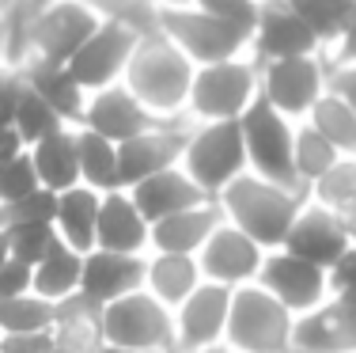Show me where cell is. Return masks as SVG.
Listing matches in <instances>:
<instances>
[{
  "mask_svg": "<svg viewBox=\"0 0 356 353\" xmlns=\"http://www.w3.org/2000/svg\"><path fill=\"white\" fill-rule=\"evenodd\" d=\"M0 353H54V334L38 331V334H4Z\"/></svg>",
  "mask_w": 356,
  "mask_h": 353,
  "instance_id": "obj_45",
  "label": "cell"
},
{
  "mask_svg": "<svg viewBox=\"0 0 356 353\" xmlns=\"http://www.w3.org/2000/svg\"><path fill=\"white\" fill-rule=\"evenodd\" d=\"M258 95H261V69L250 54L197 65L186 114L193 122H227V118H243V111Z\"/></svg>",
  "mask_w": 356,
  "mask_h": 353,
  "instance_id": "obj_3",
  "label": "cell"
},
{
  "mask_svg": "<svg viewBox=\"0 0 356 353\" xmlns=\"http://www.w3.org/2000/svg\"><path fill=\"white\" fill-rule=\"evenodd\" d=\"M216 201L224 209V221L239 224L266 251H277V247H284V235L292 228L296 213L303 209L307 194L281 187V182H269L254 171H243L239 179H232L220 190Z\"/></svg>",
  "mask_w": 356,
  "mask_h": 353,
  "instance_id": "obj_2",
  "label": "cell"
},
{
  "mask_svg": "<svg viewBox=\"0 0 356 353\" xmlns=\"http://www.w3.org/2000/svg\"><path fill=\"white\" fill-rule=\"evenodd\" d=\"M341 156L326 137L315 130L311 122H296V145H292V164H296V179L307 190L322 171H330V164Z\"/></svg>",
  "mask_w": 356,
  "mask_h": 353,
  "instance_id": "obj_34",
  "label": "cell"
},
{
  "mask_svg": "<svg viewBox=\"0 0 356 353\" xmlns=\"http://www.w3.org/2000/svg\"><path fill=\"white\" fill-rule=\"evenodd\" d=\"M140 35L144 31L137 23L103 15V23L88 35V42L69 57V72L80 80V88L88 91V95L99 88H110V84H118L125 77V65H129Z\"/></svg>",
  "mask_w": 356,
  "mask_h": 353,
  "instance_id": "obj_10",
  "label": "cell"
},
{
  "mask_svg": "<svg viewBox=\"0 0 356 353\" xmlns=\"http://www.w3.org/2000/svg\"><path fill=\"white\" fill-rule=\"evenodd\" d=\"M175 122H193V118H186V114L182 118H167V114L148 111V107H144L122 80L110 84V88L91 91L88 107H83V118H80V125L103 133V137H110L114 145L137 137V133L159 130V125H175Z\"/></svg>",
  "mask_w": 356,
  "mask_h": 353,
  "instance_id": "obj_13",
  "label": "cell"
},
{
  "mask_svg": "<svg viewBox=\"0 0 356 353\" xmlns=\"http://www.w3.org/2000/svg\"><path fill=\"white\" fill-rule=\"evenodd\" d=\"M76 148H80V182L99 194L122 190V164H118V145L103 133L76 125Z\"/></svg>",
  "mask_w": 356,
  "mask_h": 353,
  "instance_id": "obj_29",
  "label": "cell"
},
{
  "mask_svg": "<svg viewBox=\"0 0 356 353\" xmlns=\"http://www.w3.org/2000/svg\"><path fill=\"white\" fill-rule=\"evenodd\" d=\"M31 281H35V266L19 262V258H8V262L0 266V300L31 292Z\"/></svg>",
  "mask_w": 356,
  "mask_h": 353,
  "instance_id": "obj_43",
  "label": "cell"
},
{
  "mask_svg": "<svg viewBox=\"0 0 356 353\" xmlns=\"http://www.w3.org/2000/svg\"><path fill=\"white\" fill-rule=\"evenodd\" d=\"M8 4H12V0H0V15H4V12H8Z\"/></svg>",
  "mask_w": 356,
  "mask_h": 353,
  "instance_id": "obj_53",
  "label": "cell"
},
{
  "mask_svg": "<svg viewBox=\"0 0 356 353\" xmlns=\"http://www.w3.org/2000/svg\"><path fill=\"white\" fill-rule=\"evenodd\" d=\"M190 4H197L201 12L209 15H220V19L235 23V27H254V19H258V4L261 0H190Z\"/></svg>",
  "mask_w": 356,
  "mask_h": 353,
  "instance_id": "obj_40",
  "label": "cell"
},
{
  "mask_svg": "<svg viewBox=\"0 0 356 353\" xmlns=\"http://www.w3.org/2000/svg\"><path fill=\"white\" fill-rule=\"evenodd\" d=\"M239 125H243V145H247V171L261 175L269 182H281V187L303 190L300 179H296V164H292V145H296L292 118H284L266 95H258L243 111Z\"/></svg>",
  "mask_w": 356,
  "mask_h": 353,
  "instance_id": "obj_6",
  "label": "cell"
},
{
  "mask_svg": "<svg viewBox=\"0 0 356 353\" xmlns=\"http://www.w3.org/2000/svg\"><path fill=\"white\" fill-rule=\"evenodd\" d=\"M288 353H300V350H288Z\"/></svg>",
  "mask_w": 356,
  "mask_h": 353,
  "instance_id": "obj_55",
  "label": "cell"
},
{
  "mask_svg": "<svg viewBox=\"0 0 356 353\" xmlns=\"http://www.w3.org/2000/svg\"><path fill=\"white\" fill-rule=\"evenodd\" d=\"M193 122H175V125H159V130L137 133V137L118 145V164H122V187L148 179V175L163 171V167L182 164V148L190 137Z\"/></svg>",
  "mask_w": 356,
  "mask_h": 353,
  "instance_id": "obj_19",
  "label": "cell"
},
{
  "mask_svg": "<svg viewBox=\"0 0 356 353\" xmlns=\"http://www.w3.org/2000/svg\"><path fill=\"white\" fill-rule=\"evenodd\" d=\"M292 350L356 353V297H326L318 308L296 315Z\"/></svg>",
  "mask_w": 356,
  "mask_h": 353,
  "instance_id": "obj_18",
  "label": "cell"
},
{
  "mask_svg": "<svg viewBox=\"0 0 356 353\" xmlns=\"http://www.w3.org/2000/svg\"><path fill=\"white\" fill-rule=\"evenodd\" d=\"M57 240H61V235H57L54 221H31V224H15V228H8L12 258H19V262H27V266L42 262Z\"/></svg>",
  "mask_w": 356,
  "mask_h": 353,
  "instance_id": "obj_37",
  "label": "cell"
},
{
  "mask_svg": "<svg viewBox=\"0 0 356 353\" xmlns=\"http://www.w3.org/2000/svg\"><path fill=\"white\" fill-rule=\"evenodd\" d=\"M95 247L122 251V255H148L152 251V224L125 187L106 190L103 201H99Z\"/></svg>",
  "mask_w": 356,
  "mask_h": 353,
  "instance_id": "obj_21",
  "label": "cell"
},
{
  "mask_svg": "<svg viewBox=\"0 0 356 353\" xmlns=\"http://www.w3.org/2000/svg\"><path fill=\"white\" fill-rule=\"evenodd\" d=\"M23 88H27V80H23V69H19V65L0 61V125H12Z\"/></svg>",
  "mask_w": 356,
  "mask_h": 353,
  "instance_id": "obj_42",
  "label": "cell"
},
{
  "mask_svg": "<svg viewBox=\"0 0 356 353\" xmlns=\"http://www.w3.org/2000/svg\"><path fill=\"white\" fill-rule=\"evenodd\" d=\"M99 353H156V350H133V346H114V342H103Z\"/></svg>",
  "mask_w": 356,
  "mask_h": 353,
  "instance_id": "obj_49",
  "label": "cell"
},
{
  "mask_svg": "<svg viewBox=\"0 0 356 353\" xmlns=\"http://www.w3.org/2000/svg\"><path fill=\"white\" fill-rule=\"evenodd\" d=\"M220 221H224V209H220L216 198L197 201V205H190V209H178V213H171V217H163V221L152 224V251L197 255Z\"/></svg>",
  "mask_w": 356,
  "mask_h": 353,
  "instance_id": "obj_23",
  "label": "cell"
},
{
  "mask_svg": "<svg viewBox=\"0 0 356 353\" xmlns=\"http://www.w3.org/2000/svg\"><path fill=\"white\" fill-rule=\"evenodd\" d=\"M99 201H103V194H99V190H91V187H83V182H76V187H69V190H61V194H57L54 228H57V235H61L69 247L83 251V255L95 247Z\"/></svg>",
  "mask_w": 356,
  "mask_h": 353,
  "instance_id": "obj_28",
  "label": "cell"
},
{
  "mask_svg": "<svg viewBox=\"0 0 356 353\" xmlns=\"http://www.w3.org/2000/svg\"><path fill=\"white\" fill-rule=\"evenodd\" d=\"M227 312H232V289L220 285V281H201L197 289L175 308V346H178V353L224 342Z\"/></svg>",
  "mask_w": 356,
  "mask_h": 353,
  "instance_id": "obj_17",
  "label": "cell"
},
{
  "mask_svg": "<svg viewBox=\"0 0 356 353\" xmlns=\"http://www.w3.org/2000/svg\"><path fill=\"white\" fill-rule=\"evenodd\" d=\"M12 125H15V133L23 137V145H35V141L42 137H49V133H57L61 125H69L61 114L54 111V107L46 103V99L38 95L35 88H23V95H19V107H15V118H12Z\"/></svg>",
  "mask_w": 356,
  "mask_h": 353,
  "instance_id": "obj_35",
  "label": "cell"
},
{
  "mask_svg": "<svg viewBox=\"0 0 356 353\" xmlns=\"http://www.w3.org/2000/svg\"><path fill=\"white\" fill-rule=\"evenodd\" d=\"M197 65L175 46L163 31H144L137 49H133L129 65H125L122 84L140 99L148 111L167 114V118H182L186 103H190V84ZM190 118V114H186Z\"/></svg>",
  "mask_w": 356,
  "mask_h": 353,
  "instance_id": "obj_1",
  "label": "cell"
},
{
  "mask_svg": "<svg viewBox=\"0 0 356 353\" xmlns=\"http://www.w3.org/2000/svg\"><path fill=\"white\" fill-rule=\"evenodd\" d=\"M178 4H190V0H152V8H178Z\"/></svg>",
  "mask_w": 356,
  "mask_h": 353,
  "instance_id": "obj_52",
  "label": "cell"
},
{
  "mask_svg": "<svg viewBox=\"0 0 356 353\" xmlns=\"http://www.w3.org/2000/svg\"><path fill=\"white\" fill-rule=\"evenodd\" d=\"M54 353H99L103 350V308L91 304L83 292L57 304V319L49 327Z\"/></svg>",
  "mask_w": 356,
  "mask_h": 353,
  "instance_id": "obj_24",
  "label": "cell"
},
{
  "mask_svg": "<svg viewBox=\"0 0 356 353\" xmlns=\"http://www.w3.org/2000/svg\"><path fill=\"white\" fill-rule=\"evenodd\" d=\"M205 281L197 255H178V251H148V270L144 289L159 297L167 308H178L197 285Z\"/></svg>",
  "mask_w": 356,
  "mask_h": 353,
  "instance_id": "obj_26",
  "label": "cell"
},
{
  "mask_svg": "<svg viewBox=\"0 0 356 353\" xmlns=\"http://www.w3.org/2000/svg\"><path fill=\"white\" fill-rule=\"evenodd\" d=\"M0 342H4V331H0Z\"/></svg>",
  "mask_w": 356,
  "mask_h": 353,
  "instance_id": "obj_54",
  "label": "cell"
},
{
  "mask_svg": "<svg viewBox=\"0 0 356 353\" xmlns=\"http://www.w3.org/2000/svg\"><path fill=\"white\" fill-rule=\"evenodd\" d=\"M258 69H261V95L292 122H303L311 114V107L318 103V95L330 88L326 54L281 57V61H266Z\"/></svg>",
  "mask_w": 356,
  "mask_h": 353,
  "instance_id": "obj_11",
  "label": "cell"
},
{
  "mask_svg": "<svg viewBox=\"0 0 356 353\" xmlns=\"http://www.w3.org/2000/svg\"><path fill=\"white\" fill-rule=\"evenodd\" d=\"M182 167L190 171V179L209 198H216L232 179H239L247 171V145H243L239 118H227V122H193L190 137H186V148H182Z\"/></svg>",
  "mask_w": 356,
  "mask_h": 353,
  "instance_id": "obj_7",
  "label": "cell"
},
{
  "mask_svg": "<svg viewBox=\"0 0 356 353\" xmlns=\"http://www.w3.org/2000/svg\"><path fill=\"white\" fill-rule=\"evenodd\" d=\"M156 31H163L193 65H213V61L250 54L247 27H235V23L220 19V15L201 12L197 4L156 8Z\"/></svg>",
  "mask_w": 356,
  "mask_h": 353,
  "instance_id": "obj_5",
  "label": "cell"
},
{
  "mask_svg": "<svg viewBox=\"0 0 356 353\" xmlns=\"http://www.w3.org/2000/svg\"><path fill=\"white\" fill-rule=\"evenodd\" d=\"M103 338L114 346L178 353L175 346V308H167L148 289H133L103 304Z\"/></svg>",
  "mask_w": 356,
  "mask_h": 353,
  "instance_id": "obj_8",
  "label": "cell"
},
{
  "mask_svg": "<svg viewBox=\"0 0 356 353\" xmlns=\"http://www.w3.org/2000/svg\"><path fill=\"white\" fill-rule=\"evenodd\" d=\"M326 57H330V65H349V61H356V4H353V12H349V19H345L337 42L326 49Z\"/></svg>",
  "mask_w": 356,
  "mask_h": 353,
  "instance_id": "obj_46",
  "label": "cell"
},
{
  "mask_svg": "<svg viewBox=\"0 0 356 353\" xmlns=\"http://www.w3.org/2000/svg\"><path fill=\"white\" fill-rule=\"evenodd\" d=\"M38 171H35V159H31V148H23L19 156L4 159L0 164V205L15 198H27L31 190H38Z\"/></svg>",
  "mask_w": 356,
  "mask_h": 353,
  "instance_id": "obj_39",
  "label": "cell"
},
{
  "mask_svg": "<svg viewBox=\"0 0 356 353\" xmlns=\"http://www.w3.org/2000/svg\"><path fill=\"white\" fill-rule=\"evenodd\" d=\"M258 285L273 292L292 315L311 312V308H318L330 297V274L284 247L266 251V262L258 270Z\"/></svg>",
  "mask_w": 356,
  "mask_h": 353,
  "instance_id": "obj_14",
  "label": "cell"
},
{
  "mask_svg": "<svg viewBox=\"0 0 356 353\" xmlns=\"http://www.w3.org/2000/svg\"><path fill=\"white\" fill-rule=\"evenodd\" d=\"M8 258H12V247H8V232L0 228V266H4Z\"/></svg>",
  "mask_w": 356,
  "mask_h": 353,
  "instance_id": "obj_50",
  "label": "cell"
},
{
  "mask_svg": "<svg viewBox=\"0 0 356 353\" xmlns=\"http://www.w3.org/2000/svg\"><path fill=\"white\" fill-rule=\"evenodd\" d=\"M57 213V194L46 187L31 190L27 198H15L0 205V228H15V224H31V221H54Z\"/></svg>",
  "mask_w": 356,
  "mask_h": 353,
  "instance_id": "obj_38",
  "label": "cell"
},
{
  "mask_svg": "<svg viewBox=\"0 0 356 353\" xmlns=\"http://www.w3.org/2000/svg\"><path fill=\"white\" fill-rule=\"evenodd\" d=\"M23 80L54 107L57 114L65 118L69 125H80L83 107H88V91L80 88V80L69 72V65H57V61H42V57H27L19 65Z\"/></svg>",
  "mask_w": 356,
  "mask_h": 353,
  "instance_id": "obj_25",
  "label": "cell"
},
{
  "mask_svg": "<svg viewBox=\"0 0 356 353\" xmlns=\"http://www.w3.org/2000/svg\"><path fill=\"white\" fill-rule=\"evenodd\" d=\"M326 274H330V297H356V243Z\"/></svg>",
  "mask_w": 356,
  "mask_h": 353,
  "instance_id": "obj_44",
  "label": "cell"
},
{
  "mask_svg": "<svg viewBox=\"0 0 356 353\" xmlns=\"http://www.w3.org/2000/svg\"><path fill=\"white\" fill-rule=\"evenodd\" d=\"M103 15H114V19H129L137 23L140 31H152L156 27V8L152 0H91Z\"/></svg>",
  "mask_w": 356,
  "mask_h": 353,
  "instance_id": "obj_41",
  "label": "cell"
},
{
  "mask_svg": "<svg viewBox=\"0 0 356 353\" xmlns=\"http://www.w3.org/2000/svg\"><path fill=\"white\" fill-rule=\"evenodd\" d=\"M125 190H129L133 201L140 205V213L148 217V224L163 221V217L178 213V209L197 205V201H209V194L190 179V171H186L182 164L163 167V171L148 175V179L133 182V187H125Z\"/></svg>",
  "mask_w": 356,
  "mask_h": 353,
  "instance_id": "obj_22",
  "label": "cell"
},
{
  "mask_svg": "<svg viewBox=\"0 0 356 353\" xmlns=\"http://www.w3.org/2000/svg\"><path fill=\"white\" fill-rule=\"evenodd\" d=\"M307 198L349 221L356 213V156H337L330 164V171H322L307 187Z\"/></svg>",
  "mask_w": 356,
  "mask_h": 353,
  "instance_id": "obj_32",
  "label": "cell"
},
{
  "mask_svg": "<svg viewBox=\"0 0 356 353\" xmlns=\"http://www.w3.org/2000/svg\"><path fill=\"white\" fill-rule=\"evenodd\" d=\"M182 353H239L235 346H227V342H213V346H201V350H182Z\"/></svg>",
  "mask_w": 356,
  "mask_h": 353,
  "instance_id": "obj_48",
  "label": "cell"
},
{
  "mask_svg": "<svg viewBox=\"0 0 356 353\" xmlns=\"http://www.w3.org/2000/svg\"><path fill=\"white\" fill-rule=\"evenodd\" d=\"M99 23H103V12L91 0H46L31 19L27 57L69 65V57L88 42Z\"/></svg>",
  "mask_w": 356,
  "mask_h": 353,
  "instance_id": "obj_9",
  "label": "cell"
},
{
  "mask_svg": "<svg viewBox=\"0 0 356 353\" xmlns=\"http://www.w3.org/2000/svg\"><path fill=\"white\" fill-rule=\"evenodd\" d=\"M288 4L311 23V31H315L322 38V46L330 49L337 42V35H341V27H345V19H349L356 0H288Z\"/></svg>",
  "mask_w": 356,
  "mask_h": 353,
  "instance_id": "obj_36",
  "label": "cell"
},
{
  "mask_svg": "<svg viewBox=\"0 0 356 353\" xmlns=\"http://www.w3.org/2000/svg\"><path fill=\"white\" fill-rule=\"evenodd\" d=\"M80 277H83V251L69 247L65 240H57L54 247H49V255L35 262V281H31V289L42 292L46 300H69L80 292Z\"/></svg>",
  "mask_w": 356,
  "mask_h": 353,
  "instance_id": "obj_30",
  "label": "cell"
},
{
  "mask_svg": "<svg viewBox=\"0 0 356 353\" xmlns=\"http://www.w3.org/2000/svg\"><path fill=\"white\" fill-rule=\"evenodd\" d=\"M300 54H326V46L288 0H261L258 19L250 27V57L258 65H266Z\"/></svg>",
  "mask_w": 356,
  "mask_h": 353,
  "instance_id": "obj_12",
  "label": "cell"
},
{
  "mask_svg": "<svg viewBox=\"0 0 356 353\" xmlns=\"http://www.w3.org/2000/svg\"><path fill=\"white\" fill-rule=\"evenodd\" d=\"M197 262L205 281H220L227 289H239V285L258 281V270L266 262V247L258 240H250L239 224L220 221L213 235L205 240V247L197 251Z\"/></svg>",
  "mask_w": 356,
  "mask_h": 353,
  "instance_id": "obj_16",
  "label": "cell"
},
{
  "mask_svg": "<svg viewBox=\"0 0 356 353\" xmlns=\"http://www.w3.org/2000/svg\"><path fill=\"white\" fill-rule=\"evenodd\" d=\"M296 315L258 281L232 289V312H227L224 342L239 353H288L292 350Z\"/></svg>",
  "mask_w": 356,
  "mask_h": 353,
  "instance_id": "obj_4",
  "label": "cell"
},
{
  "mask_svg": "<svg viewBox=\"0 0 356 353\" xmlns=\"http://www.w3.org/2000/svg\"><path fill=\"white\" fill-rule=\"evenodd\" d=\"M31 159H35L38 182L54 194L69 190L80 182V148H76V125H61L57 133L42 137L31 145Z\"/></svg>",
  "mask_w": 356,
  "mask_h": 353,
  "instance_id": "obj_27",
  "label": "cell"
},
{
  "mask_svg": "<svg viewBox=\"0 0 356 353\" xmlns=\"http://www.w3.org/2000/svg\"><path fill=\"white\" fill-rule=\"evenodd\" d=\"M0 61H8V31H4V15H0Z\"/></svg>",
  "mask_w": 356,
  "mask_h": 353,
  "instance_id": "obj_51",
  "label": "cell"
},
{
  "mask_svg": "<svg viewBox=\"0 0 356 353\" xmlns=\"http://www.w3.org/2000/svg\"><path fill=\"white\" fill-rule=\"evenodd\" d=\"M144 270H148V255H122V251H103L91 247L83 255V277L80 292L91 304H110V300L125 297L133 289H144Z\"/></svg>",
  "mask_w": 356,
  "mask_h": 353,
  "instance_id": "obj_20",
  "label": "cell"
},
{
  "mask_svg": "<svg viewBox=\"0 0 356 353\" xmlns=\"http://www.w3.org/2000/svg\"><path fill=\"white\" fill-rule=\"evenodd\" d=\"M353 243H356L353 224L345 221L341 213H334V209L318 205V201H311V198L303 201V209L296 213L292 228L284 235V251L307 258V262L322 266V270H330Z\"/></svg>",
  "mask_w": 356,
  "mask_h": 353,
  "instance_id": "obj_15",
  "label": "cell"
},
{
  "mask_svg": "<svg viewBox=\"0 0 356 353\" xmlns=\"http://www.w3.org/2000/svg\"><path fill=\"white\" fill-rule=\"evenodd\" d=\"M57 319V300H46L42 292H19L12 300H0V331L4 334H38L49 331Z\"/></svg>",
  "mask_w": 356,
  "mask_h": 353,
  "instance_id": "obj_33",
  "label": "cell"
},
{
  "mask_svg": "<svg viewBox=\"0 0 356 353\" xmlns=\"http://www.w3.org/2000/svg\"><path fill=\"white\" fill-rule=\"evenodd\" d=\"M330 88L356 111V61L349 65H330Z\"/></svg>",
  "mask_w": 356,
  "mask_h": 353,
  "instance_id": "obj_47",
  "label": "cell"
},
{
  "mask_svg": "<svg viewBox=\"0 0 356 353\" xmlns=\"http://www.w3.org/2000/svg\"><path fill=\"white\" fill-rule=\"evenodd\" d=\"M303 122L315 125V130H318L341 156H356V111L345 103L341 95H337L334 88L322 91L318 103L311 107V114L303 118Z\"/></svg>",
  "mask_w": 356,
  "mask_h": 353,
  "instance_id": "obj_31",
  "label": "cell"
}]
</instances>
